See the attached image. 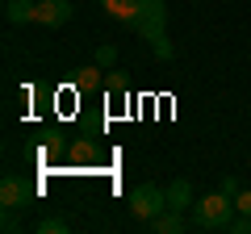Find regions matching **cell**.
<instances>
[{"instance_id":"cell-1","label":"cell","mask_w":251,"mask_h":234,"mask_svg":"<svg viewBox=\"0 0 251 234\" xmlns=\"http://www.w3.org/2000/svg\"><path fill=\"white\" fill-rule=\"evenodd\" d=\"M100 4L113 21H122L126 29H134L147 42L155 34H163V25H168V4L163 0H100Z\"/></svg>"},{"instance_id":"cell-2","label":"cell","mask_w":251,"mask_h":234,"mask_svg":"<svg viewBox=\"0 0 251 234\" xmlns=\"http://www.w3.org/2000/svg\"><path fill=\"white\" fill-rule=\"evenodd\" d=\"M234 213H239L234 201L218 188V192H209V197H201L197 205H193V226H197V230H230Z\"/></svg>"},{"instance_id":"cell-3","label":"cell","mask_w":251,"mask_h":234,"mask_svg":"<svg viewBox=\"0 0 251 234\" xmlns=\"http://www.w3.org/2000/svg\"><path fill=\"white\" fill-rule=\"evenodd\" d=\"M126 205H130V213L138 222H151V217H159L168 209V188H159V184H138V188H130Z\"/></svg>"},{"instance_id":"cell-4","label":"cell","mask_w":251,"mask_h":234,"mask_svg":"<svg viewBox=\"0 0 251 234\" xmlns=\"http://www.w3.org/2000/svg\"><path fill=\"white\" fill-rule=\"evenodd\" d=\"M72 13H75L72 0H38V17H34V25L59 29V25H67V21H72Z\"/></svg>"},{"instance_id":"cell-5","label":"cell","mask_w":251,"mask_h":234,"mask_svg":"<svg viewBox=\"0 0 251 234\" xmlns=\"http://www.w3.org/2000/svg\"><path fill=\"white\" fill-rule=\"evenodd\" d=\"M29 197H34V188H29L21 176H4V180H0V205H4V209L17 213V209L29 205Z\"/></svg>"},{"instance_id":"cell-6","label":"cell","mask_w":251,"mask_h":234,"mask_svg":"<svg viewBox=\"0 0 251 234\" xmlns=\"http://www.w3.org/2000/svg\"><path fill=\"white\" fill-rule=\"evenodd\" d=\"M38 17V0H9L4 4V21L9 25H34Z\"/></svg>"},{"instance_id":"cell-7","label":"cell","mask_w":251,"mask_h":234,"mask_svg":"<svg viewBox=\"0 0 251 234\" xmlns=\"http://www.w3.org/2000/svg\"><path fill=\"white\" fill-rule=\"evenodd\" d=\"M151 230L155 234H180V230H188V217L180 209H163L159 217H151Z\"/></svg>"},{"instance_id":"cell-8","label":"cell","mask_w":251,"mask_h":234,"mask_svg":"<svg viewBox=\"0 0 251 234\" xmlns=\"http://www.w3.org/2000/svg\"><path fill=\"white\" fill-rule=\"evenodd\" d=\"M168 209H180V213H184V209H193V188H188L184 176L168 184Z\"/></svg>"},{"instance_id":"cell-9","label":"cell","mask_w":251,"mask_h":234,"mask_svg":"<svg viewBox=\"0 0 251 234\" xmlns=\"http://www.w3.org/2000/svg\"><path fill=\"white\" fill-rule=\"evenodd\" d=\"M92 63H97V67H113L117 63V46H97V54H92Z\"/></svg>"},{"instance_id":"cell-10","label":"cell","mask_w":251,"mask_h":234,"mask_svg":"<svg viewBox=\"0 0 251 234\" xmlns=\"http://www.w3.org/2000/svg\"><path fill=\"white\" fill-rule=\"evenodd\" d=\"M34 230L38 234H63V230H67V217H42Z\"/></svg>"},{"instance_id":"cell-11","label":"cell","mask_w":251,"mask_h":234,"mask_svg":"<svg viewBox=\"0 0 251 234\" xmlns=\"http://www.w3.org/2000/svg\"><path fill=\"white\" fill-rule=\"evenodd\" d=\"M97 71H100L97 63H92V67H84V71L75 75V88H97V84H100V75H97Z\"/></svg>"},{"instance_id":"cell-12","label":"cell","mask_w":251,"mask_h":234,"mask_svg":"<svg viewBox=\"0 0 251 234\" xmlns=\"http://www.w3.org/2000/svg\"><path fill=\"white\" fill-rule=\"evenodd\" d=\"M151 50H155V59H163V63H168L172 54H176V50H172V42H168L163 34H155V38H151Z\"/></svg>"},{"instance_id":"cell-13","label":"cell","mask_w":251,"mask_h":234,"mask_svg":"<svg viewBox=\"0 0 251 234\" xmlns=\"http://www.w3.org/2000/svg\"><path fill=\"white\" fill-rule=\"evenodd\" d=\"M230 234H251V213H239L230 222Z\"/></svg>"},{"instance_id":"cell-14","label":"cell","mask_w":251,"mask_h":234,"mask_svg":"<svg viewBox=\"0 0 251 234\" xmlns=\"http://www.w3.org/2000/svg\"><path fill=\"white\" fill-rule=\"evenodd\" d=\"M222 192H226V197L234 201V197H239V192H243V184L234 180V176H226V180H222Z\"/></svg>"},{"instance_id":"cell-15","label":"cell","mask_w":251,"mask_h":234,"mask_svg":"<svg viewBox=\"0 0 251 234\" xmlns=\"http://www.w3.org/2000/svg\"><path fill=\"white\" fill-rule=\"evenodd\" d=\"M234 209H239V213H251V188H243L239 197H234Z\"/></svg>"},{"instance_id":"cell-16","label":"cell","mask_w":251,"mask_h":234,"mask_svg":"<svg viewBox=\"0 0 251 234\" xmlns=\"http://www.w3.org/2000/svg\"><path fill=\"white\" fill-rule=\"evenodd\" d=\"M109 92H126V75H109Z\"/></svg>"}]
</instances>
